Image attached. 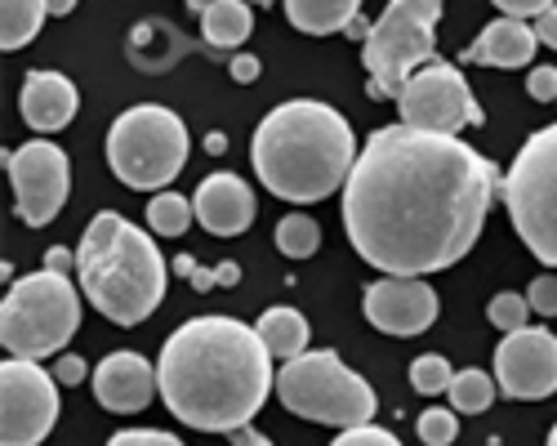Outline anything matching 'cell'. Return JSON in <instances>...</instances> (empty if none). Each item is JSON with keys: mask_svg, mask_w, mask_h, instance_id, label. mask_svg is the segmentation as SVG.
Returning a JSON list of instances; mask_svg holds the SVG:
<instances>
[{"mask_svg": "<svg viewBox=\"0 0 557 446\" xmlns=\"http://www.w3.org/2000/svg\"><path fill=\"white\" fill-rule=\"evenodd\" d=\"M553 5L548 0H499V18H513V23H540L544 14H548Z\"/></svg>", "mask_w": 557, "mask_h": 446, "instance_id": "obj_32", "label": "cell"}, {"mask_svg": "<svg viewBox=\"0 0 557 446\" xmlns=\"http://www.w3.org/2000/svg\"><path fill=\"white\" fill-rule=\"evenodd\" d=\"M59 424V380L40 362L0 367V446H40Z\"/></svg>", "mask_w": 557, "mask_h": 446, "instance_id": "obj_10", "label": "cell"}, {"mask_svg": "<svg viewBox=\"0 0 557 446\" xmlns=\"http://www.w3.org/2000/svg\"><path fill=\"white\" fill-rule=\"evenodd\" d=\"M276 250H282L286 259H312L317 246H321V228H317V219L312 214H286L282 223H276Z\"/></svg>", "mask_w": 557, "mask_h": 446, "instance_id": "obj_24", "label": "cell"}, {"mask_svg": "<svg viewBox=\"0 0 557 446\" xmlns=\"http://www.w3.org/2000/svg\"><path fill=\"white\" fill-rule=\"evenodd\" d=\"M232 446H272V437L259 433V429L250 424V429H237V433H232Z\"/></svg>", "mask_w": 557, "mask_h": 446, "instance_id": "obj_37", "label": "cell"}, {"mask_svg": "<svg viewBox=\"0 0 557 446\" xmlns=\"http://www.w3.org/2000/svg\"><path fill=\"white\" fill-rule=\"evenodd\" d=\"M331 446H401V437L380 424H361V429H344Z\"/></svg>", "mask_w": 557, "mask_h": 446, "instance_id": "obj_29", "label": "cell"}, {"mask_svg": "<svg viewBox=\"0 0 557 446\" xmlns=\"http://www.w3.org/2000/svg\"><path fill=\"white\" fill-rule=\"evenodd\" d=\"M255 331H259V339L268 344V352L282 357V362H295V357H304V352H308V339H312L304 312H299V308H286V303L268 308Z\"/></svg>", "mask_w": 557, "mask_h": 446, "instance_id": "obj_20", "label": "cell"}, {"mask_svg": "<svg viewBox=\"0 0 557 446\" xmlns=\"http://www.w3.org/2000/svg\"><path fill=\"white\" fill-rule=\"evenodd\" d=\"M72 255H76L72 277H76L81 295L95 303V312H103L108 322L138 326L161 308L165 282H170L165 255L125 214H116V210L95 214Z\"/></svg>", "mask_w": 557, "mask_h": 446, "instance_id": "obj_4", "label": "cell"}, {"mask_svg": "<svg viewBox=\"0 0 557 446\" xmlns=\"http://www.w3.org/2000/svg\"><path fill=\"white\" fill-rule=\"evenodd\" d=\"M540 50V36L531 23H513V18H495L491 27H482V36L459 54V63H482V67H527Z\"/></svg>", "mask_w": 557, "mask_h": 446, "instance_id": "obj_18", "label": "cell"}, {"mask_svg": "<svg viewBox=\"0 0 557 446\" xmlns=\"http://www.w3.org/2000/svg\"><path fill=\"white\" fill-rule=\"evenodd\" d=\"M76 85L63 76V72H27L23 76V89H18V108H23V121L36 129V134H54L63 129L72 116H76Z\"/></svg>", "mask_w": 557, "mask_h": 446, "instance_id": "obj_17", "label": "cell"}, {"mask_svg": "<svg viewBox=\"0 0 557 446\" xmlns=\"http://www.w3.org/2000/svg\"><path fill=\"white\" fill-rule=\"evenodd\" d=\"M527 95L535 103H557V67L553 63H535L527 72Z\"/></svg>", "mask_w": 557, "mask_h": 446, "instance_id": "obj_31", "label": "cell"}, {"mask_svg": "<svg viewBox=\"0 0 557 446\" xmlns=\"http://www.w3.org/2000/svg\"><path fill=\"white\" fill-rule=\"evenodd\" d=\"M45 18H50V5H40V0H5L0 5V50L10 54V50L32 45Z\"/></svg>", "mask_w": 557, "mask_h": 446, "instance_id": "obj_22", "label": "cell"}, {"mask_svg": "<svg viewBox=\"0 0 557 446\" xmlns=\"http://www.w3.org/2000/svg\"><path fill=\"white\" fill-rule=\"evenodd\" d=\"M527 303H531V312H544V318H553V312H557V277L553 273L535 277L531 290H527Z\"/></svg>", "mask_w": 557, "mask_h": 446, "instance_id": "obj_33", "label": "cell"}, {"mask_svg": "<svg viewBox=\"0 0 557 446\" xmlns=\"http://www.w3.org/2000/svg\"><path fill=\"white\" fill-rule=\"evenodd\" d=\"M81 331V286L63 273H27L10 286L0 303V344L18 362L63 357L72 335Z\"/></svg>", "mask_w": 557, "mask_h": 446, "instance_id": "obj_5", "label": "cell"}, {"mask_svg": "<svg viewBox=\"0 0 557 446\" xmlns=\"http://www.w3.org/2000/svg\"><path fill=\"white\" fill-rule=\"evenodd\" d=\"M157 393H161V380L148 357H138V352H108L95 367V397L103 411L138 416Z\"/></svg>", "mask_w": 557, "mask_h": 446, "instance_id": "obj_15", "label": "cell"}, {"mask_svg": "<svg viewBox=\"0 0 557 446\" xmlns=\"http://www.w3.org/2000/svg\"><path fill=\"white\" fill-rule=\"evenodd\" d=\"M157 380L170 416L197 433L250 429L263 401L276 393L272 352L259 331L219 312L183 322L161 344Z\"/></svg>", "mask_w": 557, "mask_h": 446, "instance_id": "obj_2", "label": "cell"}, {"mask_svg": "<svg viewBox=\"0 0 557 446\" xmlns=\"http://www.w3.org/2000/svg\"><path fill=\"white\" fill-rule=\"evenodd\" d=\"M357 157L361 152L348 116L321 99H290L272 108L250 139L259 184L290 206H312L339 193Z\"/></svg>", "mask_w": 557, "mask_h": 446, "instance_id": "obj_3", "label": "cell"}, {"mask_svg": "<svg viewBox=\"0 0 557 446\" xmlns=\"http://www.w3.org/2000/svg\"><path fill=\"white\" fill-rule=\"evenodd\" d=\"M410 384H414V393L437 397V393H450L455 371H450V362L442 352H424V357H414L410 362Z\"/></svg>", "mask_w": 557, "mask_h": 446, "instance_id": "obj_26", "label": "cell"}, {"mask_svg": "<svg viewBox=\"0 0 557 446\" xmlns=\"http://www.w3.org/2000/svg\"><path fill=\"white\" fill-rule=\"evenodd\" d=\"M193 219H197L193 201L178 197V193H157V197L148 201V223H152L157 237H183Z\"/></svg>", "mask_w": 557, "mask_h": 446, "instance_id": "obj_25", "label": "cell"}, {"mask_svg": "<svg viewBox=\"0 0 557 446\" xmlns=\"http://www.w3.org/2000/svg\"><path fill=\"white\" fill-rule=\"evenodd\" d=\"M499 197L527 250L544 268H557V125L535 129L518 148L499 184Z\"/></svg>", "mask_w": 557, "mask_h": 446, "instance_id": "obj_9", "label": "cell"}, {"mask_svg": "<svg viewBox=\"0 0 557 446\" xmlns=\"http://www.w3.org/2000/svg\"><path fill=\"white\" fill-rule=\"evenodd\" d=\"M108 446H183V442L165 429H121L108 437Z\"/></svg>", "mask_w": 557, "mask_h": 446, "instance_id": "obj_30", "label": "cell"}, {"mask_svg": "<svg viewBox=\"0 0 557 446\" xmlns=\"http://www.w3.org/2000/svg\"><path fill=\"white\" fill-rule=\"evenodd\" d=\"M276 401L312 424L331 429H361L375 420L380 397L335 348H308L295 362L276 371Z\"/></svg>", "mask_w": 557, "mask_h": 446, "instance_id": "obj_6", "label": "cell"}, {"mask_svg": "<svg viewBox=\"0 0 557 446\" xmlns=\"http://www.w3.org/2000/svg\"><path fill=\"white\" fill-rule=\"evenodd\" d=\"M486 318H491L504 335H518V331H527V326H531V303H527V295L499 290V295L491 299V308H486Z\"/></svg>", "mask_w": 557, "mask_h": 446, "instance_id": "obj_27", "label": "cell"}, {"mask_svg": "<svg viewBox=\"0 0 557 446\" xmlns=\"http://www.w3.org/2000/svg\"><path fill=\"white\" fill-rule=\"evenodd\" d=\"M401 125L420 134H459L469 125H482V108L473 99L469 80L455 63H429L424 72H414L397 99Z\"/></svg>", "mask_w": 557, "mask_h": 446, "instance_id": "obj_11", "label": "cell"}, {"mask_svg": "<svg viewBox=\"0 0 557 446\" xmlns=\"http://www.w3.org/2000/svg\"><path fill=\"white\" fill-rule=\"evenodd\" d=\"M437 0H393L370 27V40L361 45V67L370 76V95L397 103L414 72L437 63Z\"/></svg>", "mask_w": 557, "mask_h": 446, "instance_id": "obj_8", "label": "cell"}, {"mask_svg": "<svg viewBox=\"0 0 557 446\" xmlns=\"http://www.w3.org/2000/svg\"><path fill=\"white\" fill-rule=\"evenodd\" d=\"M544 446H557V424H553V433H548V442Z\"/></svg>", "mask_w": 557, "mask_h": 446, "instance_id": "obj_41", "label": "cell"}, {"mask_svg": "<svg viewBox=\"0 0 557 446\" xmlns=\"http://www.w3.org/2000/svg\"><path fill=\"white\" fill-rule=\"evenodd\" d=\"M361 14L357 0H290L286 18L304 32V36H331V32H348V23Z\"/></svg>", "mask_w": 557, "mask_h": 446, "instance_id": "obj_21", "label": "cell"}, {"mask_svg": "<svg viewBox=\"0 0 557 446\" xmlns=\"http://www.w3.org/2000/svg\"><path fill=\"white\" fill-rule=\"evenodd\" d=\"M193 210L210 237H237L255 223V193L242 174L219 170L201 178V188L193 193Z\"/></svg>", "mask_w": 557, "mask_h": 446, "instance_id": "obj_16", "label": "cell"}, {"mask_svg": "<svg viewBox=\"0 0 557 446\" xmlns=\"http://www.w3.org/2000/svg\"><path fill=\"white\" fill-rule=\"evenodd\" d=\"M259 59L255 54H237V59H232L227 63V72H232V80H237V85H250V80H259Z\"/></svg>", "mask_w": 557, "mask_h": 446, "instance_id": "obj_35", "label": "cell"}, {"mask_svg": "<svg viewBox=\"0 0 557 446\" xmlns=\"http://www.w3.org/2000/svg\"><path fill=\"white\" fill-rule=\"evenodd\" d=\"M495 393H499L495 375H486V371H478V367L455 371V384H450V411H455V416H482V411H491Z\"/></svg>", "mask_w": 557, "mask_h": 446, "instance_id": "obj_23", "label": "cell"}, {"mask_svg": "<svg viewBox=\"0 0 557 446\" xmlns=\"http://www.w3.org/2000/svg\"><path fill=\"white\" fill-rule=\"evenodd\" d=\"M59 384H81L89 371H85V362L81 357H72V352H63V357H54V371H50Z\"/></svg>", "mask_w": 557, "mask_h": 446, "instance_id": "obj_34", "label": "cell"}, {"mask_svg": "<svg viewBox=\"0 0 557 446\" xmlns=\"http://www.w3.org/2000/svg\"><path fill=\"white\" fill-rule=\"evenodd\" d=\"M188 125L161 103L125 108L108 129V165L134 193H165L188 165Z\"/></svg>", "mask_w": 557, "mask_h": 446, "instance_id": "obj_7", "label": "cell"}, {"mask_svg": "<svg viewBox=\"0 0 557 446\" xmlns=\"http://www.w3.org/2000/svg\"><path fill=\"white\" fill-rule=\"evenodd\" d=\"M535 36L548 45V50H557V5H553V10H548L540 23H535Z\"/></svg>", "mask_w": 557, "mask_h": 446, "instance_id": "obj_36", "label": "cell"}, {"mask_svg": "<svg viewBox=\"0 0 557 446\" xmlns=\"http://www.w3.org/2000/svg\"><path fill=\"white\" fill-rule=\"evenodd\" d=\"M414 429H420L424 446H450L459 437V416L446 411V407H429L420 420H414Z\"/></svg>", "mask_w": 557, "mask_h": 446, "instance_id": "obj_28", "label": "cell"}, {"mask_svg": "<svg viewBox=\"0 0 557 446\" xmlns=\"http://www.w3.org/2000/svg\"><path fill=\"white\" fill-rule=\"evenodd\" d=\"M495 384L518 401H544L557 393V335L548 326H527L504 335L495 348Z\"/></svg>", "mask_w": 557, "mask_h": 446, "instance_id": "obj_13", "label": "cell"}, {"mask_svg": "<svg viewBox=\"0 0 557 446\" xmlns=\"http://www.w3.org/2000/svg\"><path fill=\"white\" fill-rule=\"evenodd\" d=\"M495 188V165L459 134L380 125L344 184V233L384 277H429L473 250Z\"/></svg>", "mask_w": 557, "mask_h": 446, "instance_id": "obj_1", "label": "cell"}, {"mask_svg": "<svg viewBox=\"0 0 557 446\" xmlns=\"http://www.w3.org/2000/svg\"><path fill=\"white\" fill-rule=\"evenodd\" d=\"M201 14V36L214 50H237L255 32V10L246 0H214V5H193Z\"/></svg>", "mask_w": 557, "mask_h": 446, "instance_id": "obj_19", "label": "cell"}, {"mask_svg": "<svg viewBox=\"0 0 557 446\" xmlns=\"http://www.w3.org/2000/svg\"><path fill=\"white\" fill-rule=\"evenodd\" d=\"M67 263L76 268V255H67V250H50V259H45V268H50V273H63V277H67Z\"/></svg>", "mask_w": 557, "mask_h": 446, "instance_id": "obj_38", "label": "cell"}, {"mask_svg": "<svg viewBox=\"0 0 557 446\" xmlns=\"http://www.w3.org/2000/svg\"><path fill=\"white\" fill-rule=\"evenodd\" d=\"M370 27H375V23H366V14H357V18L348 23V32H344V36H352V40H361V45H366V40H370Z\"/></svg>", "mask_w": 557, "mask_h": 446, "instance_id": "obj_39", "label": "cell"}, {"mask_svg": "<svg viewBox=\"0 0 557 446\" xmlns=\"http://www.w3.org/2000/svg\"><path fill=\"white\" fill-rule=\"evenodd\" d=\"M5 170L14 184V210L27 228L54 223L59 210L67 206V188H72L67 152L50 139H32L18 152H5Z\"/></svg>", "mask_w": 557, "mask_h": 446, "instance_id": "obj_12", "label": "cell"}, {"mask_svg": "<svg viewBox=\"0 0 557 446\" xmlns=\"http://www.w3.org/2000/svg\"><path fill=\"white\" fill-rule=\"evenodd\" d=\"M361 312L375 331L410 339V335H424L437 322L442 303H437V290L424 277H380V282L366 286Z\"/></svg>", "mask_w": 557, "mask_h": 446, "instance_id": "obj_14", "label": "cell"}, {"mask_svg": "<svg viewBox=\"0 0 557 446\" xmlns=\"http://www.w3.org/2000/svg\"><path fill=\"white\" fill-rule=\"evenodd\" d=\"M214 277H219V286H237L242 277H237V263H223V268H214Z\"/></svg>", "mask_w": 557, "mask_h": 446, "instance_id": "obj_40", "label": "cell"}]
</instances>
